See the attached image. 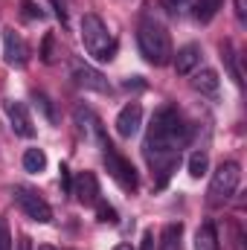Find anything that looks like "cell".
<instances>
[{
	"mask_svg": "<svg viewBox=\"0 0 247 250\" xmlns=\"http://www.w3.org/2000/svg\"><path fill=\"white\" fill-rule=\"evenodd\" d=\"M18 250H32V239L29 236H21L18 239Z\"/></svg>",
	"mask_w": 247,
	"mask_h": 250,
	"instance_id": "30",
	"label": "cell"
},
{
	"mask_svg": "<svg viewBox=\"0 0 247 250\" xmlns=\"http://www.w3.org/2000/svg\"><path fill=\"white\" fill-rule=\"evenodd\" d=\"M3 59L9 67H26L29 62V47L21 38V32H15L12 26L3 29Z\"/></svg>",
	"mask_w": 247,
	"mask_h": 250,
	"instance_id": "8",
	"label": "cell"
},
{
	"mask_svg": "<svg viewBox=\"0 0 247 250\" xmlns=\"http://www.w3.org/2000/svg\"><path fill=\"white\" fill-rule=\"evenodd\" d=\"M114 250H131V245H117Z\"/></svg>",
	"mask_w": 247,
	"mask_h": 250,
	"instance_id": "31",
	"label": "cell"
},
{
	"mask_svg": "<svg viewBox=\"0 0 247 250\" xmlns=\"http://www.w3.org/2000/svg\"><path fill=\"white\" fill-rule=\"evenodd\" d=\"M32 99H35V105H38V108L44 111V117H47L50 123H56V111H53V105H50V99H47L44 93H38V90L32 93Z\"/></svg>",
	"mask_w": 247,
	"mask_h": 250,
	"instance_id": "23",
	"label": "cell"
},
{
	"mask_svg": "<svg viewBox=\"0 0 247 250\" xmlns=\"http://www.w3.org/2000/svg\"><path fill=\"white\" fill-rule=\"evenodd\" d=\"M140 250H157V245H154V233H151V230L143 236V248Z\"/></svg>",
	"mask_w": 247,
	"mask_h": 250,
	"instance_id": "27",
	"label": "cell"
},
{
	"mask_svg": "<svg viewBox=\"0 0 247 250\" xmlns=\"http://www.w3.org/2000/svg\"><path fill=\"white\" fill-rule=\"evenodd\" d=\"M62 189L67 195L73 192V181H70V169H67V166H62Z\"/></svg>",
	"mask_w": 247,
	"mask_h": 250,
	"instance_id": "26",
	"label": "cell"
},
{
	"mask_svg": "<svg viewBox=\"0 0 247 250\" xmlns=\"http://www.w3.org/2000/svg\"><path fill=\"white\" fill-rule=\"evenodd\" d=\"M41 62H44V64L56 62V38H53V35H47V38H44V44H41Z\"/></svg>",
	"mask_w": 247,
	"mask_h": 250,
	"instance_id": "22",
	"label": "cell"
},
{
	"mask_svg": "<svg viewBox=\"0 0 247 250\" xmlns=\"http://www.w3.org/2000/svg\"><path fill=\"white\" fill-rule=\"evenodd\" d=\"M12 195H15V201H18V207L23 209L26 218L38 221V224H50V221H53V209H50V204L41 198V192H35V189H29V187H15Z\"/></svg>",
	"mask_w": 247,
	"mask_h": 250,
	"instance_id": "6",
	"label": "cell"
},
{
	"mask_svg": "<svg viewBox=\"0 0 247 250\" xmlns=\"http://www.w3.org/2000/svg\"><path fill=\"white\" fill-rule=\"evenodd\" d=\"M53 6H56V15H59V21L64 23V21H67V9H64V3H62V0H53Z\"/></svg>",
	"mask_w": 247,
	"mask_h": 250,
	"instance_id": "29",
	"label": "cell"
},
{
	"mask_svg": "<svg viewBox=\"0 0 247 250\" xmlns=\"http://www.w3.org/2000/svg\"><path fill=\"white\" fill-rule=\"evenodd\" d=\"M181 239H184V224H181V221L166 224L163 233H160V245H157V250H181Z\"/></svg>",
	"mask_w": 247,
	"mask_h": 250,
	"instance_id": "15",
	"label": "cell"
},
{
	"mask_svg": "<svg viewBox=\"0 0 247 250\" xmlns=\"http://www.w3.org/2000/svg\"><path fill=\"white\" fill-rule=\"evenodd\" d=\"M239 181H242V169H239V163H233V160L221 163V166L212 172V181H209V189H206V204L215 207V209L224 207V204L236 195Z\"/></svg>",
	"mask_w": 247,
	"mask_h": 250,
	"instance_id": "4",
	"label": "cell"
},
{
	"mask_svg": "<svg viewBox=\"0 0 247 250\" xmlns=\"http://www.w3.org/2000/svg\"><path fill=\"white\" fill-rule=\"evenodd\" d=\"M3 108H6V117H9L12 131H15L18 137H35V125H32V117H29V111H26V105H23V102L6 99V102H3Z\"/></svg>",
	"mask_w": 247,
	"mask_h": 250,
	"instance_id": "9",
	"label": "cell"
},
{
	"mask_svg": "<svg viewBox=\"0 0 247 250\" xmlns=\"http://www.w3.org/2000/svg\"><path fill=\"white\" fill-rule=\"evenodd\" d=\"M23 169H26L29 175L44 172V169H47V154H44V148H26V151H23Z\"/></svg>",
	"mask_w": 247,
	"mask_h": 250,
	"instance_id": "17",
	"label": "cell"
},
{
	"mask_svg": "<svg viewBox=\"0 0 247 250\" xmlns=\"http://www.w3.org/2000/svg\"><path fill=\"white\" fill-rule=\"evenodd\" d=\"M247 0H236V18H239V23H242V26H245L247 23Z\"/></svg>",
	"mask_w": 247,
	"mask_h": 250,
	"instance_id": "25",
	"label": "cell"
},
{
	"mask_svg": "<svg viewBox=\"0 0 247 250\" xmlns=\"http://www.w3.org/2000/svg\"><path fill=\"white\" fill-rule=\"evenodd\" d=\"M73 123L79 128V134L84 137V140H90V143H105L108 137H105V128L99 123V117L87 108V105H76V111H73Z\"/></svg>",
	"mask_w": 247,
	"mask_h": 250,
	"instance_id": "7",
	"label": "cell"
},
{
	"mask_svg": "<svg viewBox=\"0 0 247 250\" xmlns=\"http://www.w3.org/2000/svg\"><path fill=\"white\" fill-rule=\"evenodd\" d=\"M93 207H96V215H99V221H105V224H117V209H114L111 204H105V201L99 198Z\"/></svg>",
	"mask_w": 247,
	"mask_h": 250,
	"instance_id": "20",
	"label": "cell"
},
{
	"mask_svg": "<svg viewBox=\"0 0 247 250\" xmlns=\"http://www.w3.org/2000/svg\"><path fill=\"white\" fill-rule=\"evenodd\" d=\"M82 44H84V50H87L93 59H99V62H114L117 41L111 38L105 21H102L99 15H93V12H87V15L82 18Z\"/></svg>",
	"mask_w": 247,
	"mask_h": 250,
	"instance_id": "3",
	"label": "cell"
},
{
	"mask_svg": "<svg viewBox=\"0 0 247 250\" xmlns=\"http://www.w3.org/2000/svg\"><path fill=\"white\" fill-rule=\"evenodd\" d=\"M137 47L143 53V59L154 67H163V64L172 62L175 50H172V38L166 32V26L154 18H143L140 26H137Z\"/></svg>",
	"mask_w": 247,
	"mask_h": 250,
	"instance_id": "2",
	"label": "cell"
},
{
	"mask_svg": "<svg viewBox=\"0 0 247 250\" xmlns=\"http://www.w3.org/2000/svg\"><path fill=\"white\" fill-rule=\"evenodd\" d=\"M140 125H143V105L140 102H128L123 111L117 114V134L125 137V140H131L140 131Z\"/></svg>",
	"mask_w": 247,
	"mask_h": 250,
	"instance_id": "11",
	"label": "cell"
},
{
	"mask_svg": "<svg viewBox=\"0 0 247 250\" xmlns=\"http://www.w3.org/2000/svg\"><path fill=\"white\" fill-rule=\"evenodd\" d=\"M38 250H56V248H47V245H44V248H38Z\"/></svg>",
	"mask_w": 247,
	"mask_h": 250,
	"instance_id": "32",
	"label": "cell"
},
{
	"mask_svg": "<svg viewBox=\"0 0 247 250\" xmlns=\"http://www.w3.org/2000/svg\"><path fill=\"white\" fill-rule=\"evenodd\" d=\"M195 250H218V233L212 221H204L195 233Z\"/></svg>",
	"mask_w": 247,
	"mask_h": 250,
	"instance_id": "16",
	"label": "cell"
},
{
	"mask_svg": "<svg viewBox=\"0 0 247 250\" xmlns=\"http://www.w3.org/2000/svg\"><path fill=\"white\" fill-rule=\"evenodd\" d=\"M186 3H189V0H163V6H166V9H172V12L186 9Z\"/></svg>",
	"mask_w": 247,
	"mask_h": 250,
	"instance_id": "28",
	"label": "cell"
},
{
	"mask_svg": "<svg viewBox=\"0 0 247 250\" xmlns=\"http://www.w3.org/2000/svg\"><path fill=\"white\" fill-rule=\"evenodd\" d=\"M192 87L198 90V93H204V96H218V87H221V79H218V73L215 70H201V73H195V79H192Z\"/></svg>",
	"mask_w": 247,
	"mask_h": 250,
	"instance_id": "14",
	"label": "cell"
},
{
	"mask_svg": "<svg viewBox=\"0 0 247 250\" xmlns=\"http://www.w3.org/2000/svg\"><path fill=\"white\" fill-rule=\"evenodd\" d=\"M21 15H23L26 21H41V18H44V9H41L35 0H21Z\"/></svg>",
	"mask_w": 247,
	"mask_h": 250,
	"instance_id": "21",
	"label": "cell"
},
{
	"mask_svg": "<svg viewBox=\"0 0 247 250\" xmlns=\"http://www.w3.org/2000/svg\"><path fill=\"white\" fill-rule=\"evenodd\" d=\"M221 6H224V0H195V21L198 23H209L218 15Z\"/></svg>",
	"mask_w": 247,
	"mask_h": 250,
	"instance_id": "18",
	"label": "cell"
},
{
	"mask_svg": "<svg viewBox=\"0 0 247 250\" xmlns=\"http://www.w3.org/2000/svg\"><path fill=\"white\" fill-rule=\"evenodd\" d=\"M186 140H189V125L184 123L181 111L172 105H163L148 125V137L143 146L148 166L160 175L157 187H163L169 181V175L175 172V166L181 163V148Z\"/></svg>",
	"mask_w": 247,
	"mask_h": 250,
	"instance_id": "1",
	"label": "cell"
},
{
	"mask_svg": "<svg viewBox=\"0 0 247 250\" xmlns=\"http://www.w3.org/2000/svg\"><path fill=\"white\" fill-rule=\"evenodd\" d=\"M206 169H209V157H206V151H195V154L189 157V175H192V178H204Z\"/></svg>",
	"mask_w": 247,
	"mask_h": 250,
	"instance_id": "19",
	"label": "cell"
},
{
	"mask_svg": "<svg viewBox=\"0 0 247 250\" xmlns=\"http://www.w3.org/2000/svg\"><path fill=\"white\" fill-rule=\"evenodd\" d=\"M102 154H105V163H108V172H111V178L125 189V192H137L140 187V178H137V169L131 166V160L123 157L108 140L102 143Z\"/></svg>",
	"mask_w": 247,
	"mask_h": 250,
	"instance_id": "5",
	"label": "cell"
},
{
	"mask_svg": "<svg viewBox=\"0 0 247 250\" xmlns=\"http://www.w3.org/2000/svg\"><path fill=\"white\" fill-rule=\"evenodd\" d=\"M172 62H175V73L178 76H189L201 64V47L198 44H186V47L178 50V56H172Z\"/></svg>",
	"mask_w": 247,
	"mask_h": 250,
	"instance_id": "13",
	"label": "cell"
},
{
	"mask_svg": "<svg viewBox=\"0 0 247 250\" xmlns=\"http://www.w3.org/2000/svg\"><path fill=\"white\" fill-rule=\"evenodd\" d=\"M73 79H76V84H79V87L93 90V93H108V90H111V82L105 79V73H99V70H96V67H90V64H76Z\"/></svg>",
	"mask_w": 247,
	"mask_h": 250,
	"instance_id": "10",
	"label": "cell"
},
{
	"mask_svg": "<svg viewBox=\"0 0 247 250\" xmlns=\"http://www.w3.org/2000/svg\"><path fill=\"white\" fill-rule=\"evenodd\" d=\"M70 195H76V201L79 204H84V207H93L96 201H99V181H96V175L93 172H82L76 181H73V192Z\"/></svg>",
	"mask_w": 247,
	"mask_h": 250,
	"instance_id": "12",
	"label": "cell"
},
{
	"mask_svg": "<svg viewBox=\"0 0 247 250\" xmlns=\"http://www.w3.org/2000/svg\"><path fill=\"white\" fill-rule=\"evenodd\" d=\"M0 250H12V233H9L6 218H0Z\"/></svg>",
	"mask_w": 247,
	"mask_h": 250,
	"instance_id": "24",
	"label": "cell"
}]
</instances>
